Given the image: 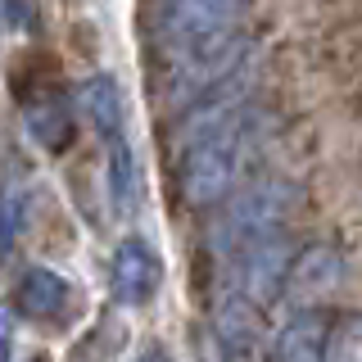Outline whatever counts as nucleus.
Masks as SVG:
<instances>
[{"label": "nucleus", "instance_id": "nucleus-11", "mask_svg": "<svg viewBox=\"0 0 362 362\" xmlns=\"http://www.w3.org/2000/svg\"><path fill=\"white\" fill-rule=\"evenodd\" d=\"M23 127H28V136L50 154H59V150L73 145V113H68L64 100H41V105H32L28 118H23Z\"/></svg>", "mask_w": 362, "mask_h": 362}, {"label": "nucleus", "instance_id": "nucleus-15", "mask_svg": "<svg viewBox=\"0 0 362 362\" xmlns=\"http://www.w3.org/2000/svg\"><path fill=\"white\" fill-rule=\"evenodd\" d=\"M132 362H173V358H168L158 344H145V349H136V354H132Z\"/></svg>", "mask_w": 362, "mask_h": 362}, {"label": "nucleus", "instance_id": "nucleus-7", "mask_svg": "<svg viewBox=\"0 0 362 362\" xmlns=\"http://www.w3.org/2000/svg\"><path fill=\"white\" fill-rule=\"evenodd\" d=\"M290 245L286 240H272L263 249H254L249 258H240V263L231 267V290L249 294L254 303H272L281 299V290H286V276H290Z\"/></svg>", "mask_w": 362, "mask_h": 362}, {"label": "nucleus", "instance_id": "nucleus-6", "mask_svg": "<svg viewBox=\"0 0 362 362\" xmlns=\"http://www.w3.org/2000/svg\"><path fill=\"white\" fill-rule=\"evenodd\" d=\"M109 286H113V299H122L127 308H145L163 286V258L154 254V245H145L141 235L122 240L109 263Z\"/></svg>", "mask_w": 362, "mask_h": 362}, {"label": "nucleus", "instance_id": "nucleus-8", "mask_svg": "<svg viewBox=\"0 0 362 362\" xmlns=\"http://www.w3.org/2000/svg\"><path fill=\"white\" fill-rule=\"evenodd\" d=\"M68 303H73V286L50 267H28L14 286V313L28 322H64Z\"/></svg>", "mask_w": 362, "mask_h": 362}, {"label": "nucleus", "instance_id": "nucleus-10", "mask_svg": "<svg viewBox=\"0 0 362 362\" xmlns=\"http://www.w3.org/2000/svg\"><path fill=\"white\" fill-rule=\"evenodd\" d=\"M77 109L95 122V132L105 141H118L122 122H127V100H122V86L113 77H90V82L77 90Z\"/></svg>", "mask_w": 362, "mask_h": 362}, {"label": "nucleus", "instance_id": "nucleus-16", "mask_svg": "<svg viewBox=\"0 0 362 362\" xmlns=\"http://www.w3.org/2000/svg\"><path fill=\"white\" fill-rule=\"evenodd\" d=\"M28 362H45V358H28Z\"/></svg>", "mask_w": 362, "mask_h": 362}, {"label": "nucleus", "instance_id": "nucleus-4", "mask_svg": "<svg viewBox=\"0 0 362 362\" xmlns=\"http://www.w3.org/2000/svg\"><path fill=\"white\" fill-rule=\"evenodd\" d=\"M344 281V258H339L335 245H303L294 249V263L286 276V290L281 299L290 303L294 313H317V303L331 299Z\"/></svg>", "mask_w": 362, "mask_h": 362}, {"label": "nucleus", "instance_id": "nucleus-2", "mask_svg": "<svg viewBox=\"0 0 362 362\" xmlns=\"http://www.w3.org/2000/svg\"><path fill=\"white\" fill-rule=\"evenodd\" d=\"M299 209V190L286 177H254L235 190L231 199L218 209V218L209 226V249L222 258L226 267H235L254 249L281 240V226L290 222V213Z\"/></svg>", "mask_w": 362, "mask_h": 362}, {"label": "nucleus", "instance_id": "nucleus-14", "mask_svg": "<svg viewBox=\"0 0 362 362\" xmlns=\"http://www.w3.org/2000/svg\"><path fill=\"white\" fill-rule=\"evenodd\" d=\"M18 231H23V199H18V190H9L5 195V254H14Z\"/></svg>", "mask_w": 362, "mask_h": 362}, {"label": "nucleus", "instance_id": "nucleus-5", "mask_svg": "<svg viewBox=\"0 0 362 362\" xmlns=\"http://www.w3.org/2000/svg\"><path fill=\"white\" fill-rule=\"evenodd\" d=\"M263 339V303L226 286L213 303V344L226 362H254Z\"/></svg>", "mask_w": 362, "mask_h": 362}, {"label": "nucleus", "instance_id": "nucleus-9", "mask_svg": "<svg viewBox=\"0 0 362 362\" xmlns=\"http://www.w3.org/2000/svg\"><path fill=\"white\" fill-rule=\"evenodd\" d=\"M326 326L322 313H294L267 344V362H326Z\"/></svg>", "mask_w": 362, "mask_h": 362}, {"label": "nucleus", "instance_id": "nucleus-1", "mask_svg": "<svg viewBox=\"0 0 362 362\" xmlns=\"http://www.w3.org/2000/svg\"><path fill=\"white\" fill-rule=\"evenodd\" d=\"M263 141H267V113L249 105L222 132L186 145V154H181V199L190 209L226 204L245 186V173L254 163V154L263 150Z\"/></svg>", "mask_w": 362, "mask_h": 362}, {"label": "nucleus", "instance_id": "nucleus-3", "mask_svg": "<svg viewBox=\"0 0 362 362\" xmlns=\"http://www.w3.org/2000/svg\"><path fill=\"white\" fill-rule=\"evenodd\" d=\"M245 5L249 0H168L158 37H163V45L181 64L222 54L226 45L240 41L235 32H240Z\"/></svg>", "mask_w": 362, "mask_h": 362}, {"label": "nucleus", "instance_id": "nucleus-12", "mask_svg": "<svg viewBox=\"0 0 362 362\" xmlns=\"http://www.w3.org/2000/svg\"><path fill=\"white\" fill-rule=\"evenodd\" d=\"M109 199L122 218L136 213V199H141V163H136L127 136L109 141Z\"/></svg>", "mask_w": 362, "mask_h": 362}, {"label": "nucleus", "instance_id": "nucleus-13", "mask_svg": "<svg viewBox=\"0 0 362 362\" xmlns=\"http://www.w3.org/2000/svg\"><path fill=\"white\" fill-rule=\"evenodd\" d=\"M326 362H362V313H335L326 326Z\"/></svg>", "mask_w": 362, "mask_h": 362}]
</instances>
